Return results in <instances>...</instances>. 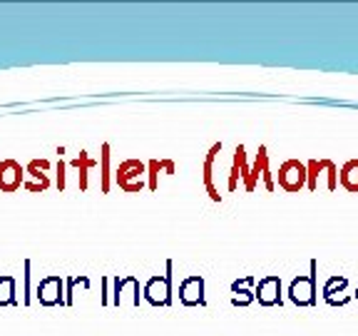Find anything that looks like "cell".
Here are the masks:
<instances>
[{"instance_id": "obj_14", "label": "cell", "mask_w": 358, "mask_h": 336, "mask_svg": "<svg viewBox=\"0 0 358 336\" xmlns=\"http://www.w3.org/2000/svg\"><path fill=\"white\" fill-rule=\"evenodd\" d=\"M17 281L15 276L3 274L0 276V307H15L17 304Z\"/></svg>"}, {"instance_id": "obj_1", "label": "cell", "mask_w": 358, "mask_h": 336, "mask_svg": "<svg viewBox=\"0 0 358 336\" xmlns=\"http://www.w3.org/2000/svg\"><path fill=\"white\" fill-rule=\"evenodd\" d=\"M316 276H319V262L311 259L308 264V274H299L291 279L289 284V299L291 304H296V307H313L316 304Z\"/></svg>"}, {"instance_id": "obj_3", "label": "cell", "mask_w": 358, "mask_h": 336, "mask_svg": "<svg viewBox=\"0 0 358 336\" xmlns=\"http://www.w3.org/2000/svg\"><path fill=\"white\" fill-rule=\"evenodd\" d=\"M172 262H167L164 274H157L142 286V299L152 307H172Z\"/></svg>"}, {"instance_id": "obj_10", "label": "cell", "mask_w": 358, "mask_h": 336, "mask_svg": "<svg viewBox=\"0 0 358 336\" xmlns=\"http://www.w3.org/2000/svg\"><path fill=\"white\" fill-rule=\"evenodd\" d=\"M257 281H259L257 276H244L241 281H231V291L236 294V297L231 299V304H234V307H249V304L257 299L249 286H257Z\"/></svg>"}, {"instance_id": "obj_15", "label": "cell", "mask_w": 358, "mask_h": 336, "mask_svg": "<svg viewBox=\"0 0 358 336\" xmlns=\"http://www.w3.org/2000/svg\"><path fill=\"white\" fill-rule=\"evenodd\" d=\"M110 145L107 142H102V147H100V192L102 195H107L110 192Z\"/></svg>"}, {"instance_id": "obj_17", "label": "cell", "mask_w": 358, "mask_h": 336, "mask_svg": "<svg viewBox=\"0 0 358 336\" xmlns=\"http://www.w3.org/2000/svg\"><path fill=\"white\" fill-rule=\"evenodd\" d=\"M159 169L167 172V160H150V162H147V190L150 192L159 190V179H157Z\"/></svg>"}, {"instance_id": "obj_13", "label": "cell", "mask_w": 358, "mask_h": 336, "mask_svg": "<svg viewBox=\"0 0 358 336\" xmlns=\"http://www.w3.org/2000/svg\"><path fill=\"white\" fill-rule=\"evenodd\" d=\"M48 169H50V162H48V160H30L28 167H25V174L33 177L30 182L50 187V174H48Z\"/></svg>"}, {"instance_id": "obj_6", "label": "cell", "mask_w": 358, "mask_h": 336, "mask_svg": "<svg viewBox=\"0 0 358 336\" xmlns=\"http://www.w3.org/2000/svg\"><path fill=\"white\" fill-rule=\"evenodd\" d=\"M254 297L262 307H281L284 297H281V276L279 274H266L257 281Z\"/></svg>"}, {"instance_id": "obj_22", "label": "cell", "mask_w": 358, "mask_h": 336, "mask_svg": "<svg viewBox=\"0 0 358 336\" xmlns=\"http://www.w3.org/2000/svg\"><path fill=\"white\" fill-rule=\"evenodd\" d=\"M100 304H105V307L110 304V297H107V276L102 279V297H100Z\"/></svg>"}, {"instance_id": "obj_8", "label": "cell", "mask_w": 358, "mask_h": 336, "mask_svg": "<svg viewBox=\"0 0 358 336\" xmlns=\"http://www.w3.org/2000/svg\"><path fill=\"white\" fill-rule=\"evenodd\" d=\"M25 185V167L15 162V160H3L0 162V192L13 195Z\"/></svg>"}, {"instance_id": "obj_21", "label": "cell", "mask_w": 358, "mask_h": 336, "mask_svg": "<svg viewBox=\"0 0 358 336\" xmlns=\"http://www.w3.org/2000/svg\"><path fill=\"white\" fill-rule=\"evenodd\" d=\"M65 169H67V162L65 160H60V162H57V179H55V187L57 190H65Z\"/></svg>"}, {"instance_id": "obj_23", "label": "cell", "mask_w": 358, "mask_h": 336, "mask_svg": "<svg viewBox=\"0 0 358 336\" xmlns=\"http://www.w3.org/2000/svg\"><path fill=\"white\" fill-rule=\"evenodd\" d=\"M353 297H356V302H358V286H356V294H353Z\"/></svg>"}, {"instance_id": "obj_19", "label": "cell", "mask_w": 358, "mask_h": 336, "mask_svg": "<svg viewBox=\"0 0 358 336\" xmlns=\"http://www.w3.org/2000/svg\"><path fill=\"white\" fill-rule=\"evenodd\" d=\"M83 284V286H90V279L87 276H70V279H65V299H67V307L73 304V291L75 286Z\"/></svg>"}, {"instance_id": "obj_16", "label": "cell", "mask_w": 358, "mask_h": 336, "mask_svg": "<svg viewBox=\"0 0 358 336\" xmlns=\"http://www.w3.org/2000/svg\"><path fill=\"white\" fill-rule=\"evenodd\" d=\"M346 286H348L346 276H338V274L331 276V279L324 284V291H321V294H324V302L331 304L336 299V294H338V291H346Z\"/></svg>"}, {"instance_id": "obj_12", "label": "cell", "mask_w": 358, "mask_h": 336, "mask_svg": "<svg viewBox=\"0 0 358 336\" xmlns=\"http://www.w3.org/2000/svg\"><path fill=\"white\" fill-rule=\"evenodd\" d=\"M338 182L343 185V190H348L351 195H358V160H348L338 172Z\"/></svg>"}, {"instance_id": "obj_7", "label": "cell", "mask_w": 358, "mask_h": 336, "mask_svg": "<svg viewBox=\"0 0 358 336\" xmlns=\"http://www.w3.org/2000/svg\"><path fill=\"white\" fill-rule=\"evenodd\" d=\"M179 302L185 307H207V297H204V276L192 274L185 276L179 284Z\"/></svg>"}, {"instance_id": "obj_2", "label": "cell", "mask_w": 358, "mask_h": 336, "mask_svg": "<svg viewBox=\"0 0 358 336\" xmlns=\"http://www.w3.org/2000/svg\"><path fill=\"white\" fill-rule=\"evenodd\" d=\"M115 182L127 195H137L147 187V164L140 162V160H124L115 169Z\"/></svg>"}, {"instance_id": "obj_18", "label": "cell", "mask_w": 358, "mask_h": 336, "mask_svg": "<svg viewBox=\"0 0 358 336\" xmlns=\"http://www.w3.org/2000/svg\"><path fill=\"white\" fill-rule=\"evenodd\" d=\"M204 187H207V192H209V200L222 202V195H219V190L214 187V162L212 160H204Z\"/></svg>"}, {"instance_id": "obj_11", "label": "cell", "mask_w": 358, "mask_h": 336, "mask_svg": "<svg viewBox=\"0 0 358 336\" xmlns=\"http://www.w3.org/2000/svg\"><path fill=\"white\" fill-rule=\"evenodd\" d=\"M67 164H70V167H75V169H78V179H80V190H87V172H90V169H92V167H97V164H100V160H92V157H90L87 155V152H80V155L78 157H75V160H70V162H67Z\"/></svg>"}, {"instance_id": "obj_5", "label": "cell", "mask_w": 358, "mask_h": 336, "mask_svg": "<svg viewBox=\"0 0 358 336\" xmlns=\"http://www.w3.org/2000/svg\"><path fill=\"white\" fill-rule=\"evenodd\" d=\"M308 185V167L299 160H286L279 167V187L284 192H299Z\"/></svg>"}, {"instance_id": "obj_20", "label": "cell", "mask_w": 358, "mask_h": 336, "mask_svg": "<svg viewBox=\"0 0 358 336\" xmlns=\"http://www.w3.org/2000/svg\"><path fill=\"white\" fill-rule=\"evenodd\" d=\"M22 291H25V297H22V304H30V302H33V294H30V259H25V274H22Z\"/></svg>"}, {"instance_id": "obj_9", "label": "cell", "mask_w": 358, "mask_h": 336, "mask_svg": "<svg viewBox=\"0 0 358 336\" xmlns=\"http://www.w3.org/2000/svg\"><path fill=\"white\" fill-rule=\"evenodd\" d=\"M259 174L264 177V185H266L268 192H274V177H271V172H268V155H266V147H259V155H257V162H254L252 172H249V177L244 179V187L246 192L257 190V182H259Z\"/></svg>"}, {"instance_id": "obj_4", "label": "cell", "mask_w": 358, "mask_h": 336, "mask_svg": "<svg viewBox=\"0 0 358 336\" xmlns=\"http://www.w3.org/2000/svg\"><path fill=\"white\" fill-rule=\"evenodd\" d=\"M35 297L43 307H67V299H65V279L60 274H48L40 279L38 291H35Z\"/></svg>"}]
</instances>
